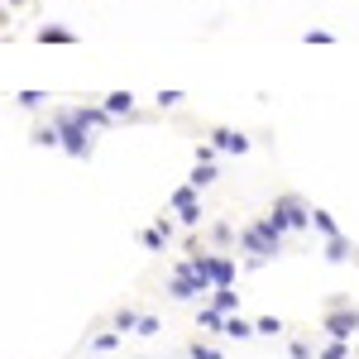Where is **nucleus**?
<instances>
[{"label":"nucleus","instance_id":"17","mask_svg":"<svg viewBox=\"0 0 359 359\" xmlns=\"http://www.w3.org/2000/svg\"><path fill=\"white\" fill-rule=\"evenodd\" d=\"M135 326H139V316L130 306H120V311H115V331H135Z\"/></svg>","mask_w":359,"mask_h":359},{"label":"nucleus","instance_id":"9","mask_svg":"<svg viewBox=\"0 0 359 359\" xmlns=\"http://www.w3.org/2000/svg\"><path fill=\"white\" fill-rule=\"evenodd\" d=\"M211 292H216V311H221V316H235V306H240V297H235L230 287H211Z\"/></svg>","mask_w":359,"mask_h":359},{"label":"nucleus","instance_id":"3","mask_svg":"<svg viewBox=\"0 0 359 359\" xmlns=\"http://www.w3.org/2000/svg\"><path fill=\"white\" fill-rule=\"evenodd\" d=\"M269 221H273L278 235H283V230H302V225H311V206H306L302 196H278Z\"/></svg>","mask_w":359,"mask_h":359},{"label":"nucleus","instance_id":"7","mask_svg":"<svg viewBox=\"0 0 359 359\" xmlns=\"http://www.w3.org/2000/svg\"><path fill=\"white\" fill-rule=\"evenodd\" d=\"M106 111L111 115H130L135 111V96H130V91H111V96H106Z\"/></svg>","mask_w":359,"mask_h":359},{"label":"nucleus","instance_id":"13","mask_svg":"<svg viewBox=\"0 0 359 359\" xmlns=\"http://www.w3.org/2000/svg\"><path fill=\"white\" fill-rule=\"evenodd\" d=\"M225 335H235V340H249V335H259L249 321H240V316H225Z\"/></svg>","mask_w":359,"mask_h":359},{"label":"nucleus","instance_id":"5","mask_svg":"<svg viewBox=\"0 0 359 359\" xmlns=\"http://www.w3.org/2000/svg\"><path fill=\"white\" fill-rule=\"evenodd\" d=\"M196 292H206V287H201V283L177 264V273H172V297H182V302H187V297H196Z\"/></svg>","mask_w":359,"mask_h":359},{"label":"nucleus","instance_id":"23","mask_svg":"<svg viewBox=\"0 0 359 359\" xmlns=\"http://www.w3.org/2000/svg\"><path fill=\"white\" fill-rule=\"evenodd\" d=\"M192 359H221V350H211V345H192Z\"/></svg>","mask_w":359,"mask_h":359},{"label":"nucleus","instance_id":"16","mask_svg":"<svg viewBox=\"0 0 359 359\" xmlns=\"http://www.w3.org/2000/svg\"><path fill=\"white\" fill-rule=\"evenodd\" d=\"M206 182H216V168H211V163H196L192 168V187H206Z\"/></svg>","mask_w":359,"mask_h":359},{"label":"nucleus","instance_id":"18","mask_svg":"<svg viewBox=\"0 0 359 359\" xmlns=\"http://www.w3.org/2000/svg\"><path fill=\"white\" fill-rule=\"evenodd\" d=\"M196 201V187L192 182H187V187H177V192H172V206H177V211H182V206H192Z\"/></svg>","mask_w":359,"mask_h":359},{"label":"nucleus","instance_id":"19","mask_svg":"<svg viewBox=\"0 0 359 359\" xmlns=\"http://www.w3.org/2000/svg\"><path fill=\"white\" fill-rule=\"evenodd\" d=\"M254 331H259V335H278V331H283V321H278V316H259Z\"/></svg>","mask_w":359,"mask_h":359},{"label":"nucleus","instance_id":"21","mask_svg":"<svg viewBox=\"0 0 359 359\" xmlns=\"http://www.w3.org/2000/svg\"><path fill=\"white\" fill-rule=\"evenodd\" d=\"M20 106H25V111H34V106H43V91H25V96H20Z\"/></svg>","mask_w":359,"mask_h":359},{"label":"nucleus","instance_id":"4","mask_svg":"<svg viewBox=\"0 0 359 359\" xmlns=\"http://www.w3.org/2000/svg\"><path fill=\"white\" fill-rule=\"evenodd\" d=\"M326 331H331V340H350V335L359 331V311L350 306V311H331L326 316Z\"/></svg>","mask_w":359,"mask_h":359},{"label":"nucleus","instance_id":"22","mask_svg":"<svg viewBox=\"0 0 359 359\" xmlns=\"http://www.w3.org/2000/svg\"><path fill=\"white\" fill-rule=\"evenodd\" d=\"M135 331H139V335H158V321H154V316H139Z\"/></svg>","mask_w":359,"mask_h":359},{"label":"nucleus","instance_id":"2","mask_svg":"<svg viewBox=\"0 0 359 359\" xmlns=\"http://www.w3.org/2000/svg\"><path fill=\"white\" fill-rule=\"evenodd\" d=\"M240 240H245V249H249V264H264V259H273L278 245H283V235L273 230V221H269V216H264V221H254L245 235H240Z\"/></svg>","mask_w":359,"mask_h":359},{"label":"nucleus","instance_id":"1","mask_svg":"<svg viewBox=\"0 0 359 359\" xmlns=\"http://www.w3.org/2000/svg\"><path fill=\"white\" fill-rule=\"evenodd\" d=\"M53 125H57V149L62 154H72V158H86L91 154V135H86V120L77 111H62Z\"/></svg>","mask_w":359,"mask_h":359},{"label":"nucleus","instance_id":"20","mask_svg":"<svg viewBox=\"0 0 359 359\" xmlns=\"http://www.w3.org/2000/svg\"><path fill=\"white\" fill-rule=\"evenodd\" d=\"M321 359H350V350H345V340H331V345L321 350Z\"/></svg>","mask_w":359,"mask_h":359},{"label":"nucleus","instance_id":"8","mask_svg":"<svg viewBox=\"0 0 359 359\" xmlns=\"http://www.w3.org/2000/svg\"><path fill=\"white\" fill-rule=\"evenodd\" d=\"M311 225H316V230H321L326 240H331V235H340V225H335V216H331V211H321V206L311 211Z\"/></svg>","mask_w":359,"mask_h":359},{"label":"nucleus","instance_id":"6","mask_svg":"<svg viewBox=\"0 0 359 359\" xmlns=\"http://www.w3.org/2000/svg\"><path fill=\"white\" fill-rule=\"evenodd\" d=\"M211 144H216V149H225V154H245V149H249V139L240 135V130H216V135H211Z\"/></svg>","mask_w":359,"mask_h":359},{"label":"nucleus","instance_id":"10","mask_svg":"<svg viewBox=\"0 0 359 359\" xmlns=\"http://www.w3.org/2000/svg\"><path fill=\"white\" fill-rule=\"evenodd\" d=\"M163 240H168V225H149V230L139 235V245H144V249H163Z\"/></svg>","mask_w":359,"mask_h":359},{"label":"nucleus","instance_id":"12","mask_svg":"<svg viewBox=\"0 0 359 359\" xmlns=\"http://www.w3.org/2000/svg\"><path fill=\"white\" fill-rule=\"evenodd\" d=\"M345 254H350L345 235H331V240H326V259H331V264H345Z\"/></svg>","mask_w":359,"mask_h":359},{"label":"nucleus","instance_id":"15","mask_svg":"<svg viewBox=\"0 0 359 359\" xmlns=\"http://www.w3.org/2000/svg\"><path fill=\"white\" fill-rule=\"evenodd\" d=\"M196 321H201L206 331H225V316H221V311H216V306H206V311H201Z\"/></svg>","mask_w":359,"mask_h":359},{"label":"nucleus","instance_id":"14","mask_svg":"<svg viewBox=\"0 0 359 359\" xmlns=\"http://www.w3.org/2000/svg\"><path fill=\"white\" fill-rule=\"evenodd\" d=\"M34 144H43V149H57V125H39V130H34Z\"/></svg>","mask_w":359,"mask_h":359},{"label":"nucleus","instance_id":"11","mask_svg":"<svg viewBox=\"0 0 359 359\" xmlns=\"http://www.w3.org/2000/svg\"><path fill=\"white\" fill-rule=\"evenodd\" d=\"M39 43H77L72 29H39Z\"/></svg>","mask_w":359,"mask_h":359}]
</instances>
